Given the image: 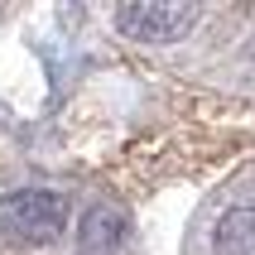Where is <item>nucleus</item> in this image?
I'll list each match as a JSON object with an SVG mask.
<instances>
[{
    "instance_id": "f257e3e1",
    "label": "nucleus",
    "mask_w": 255,
    "mask_h": 255,
    "mask_svg": "<svg viewBox=\"0 0 255 255\" xmlns=\"http://www.w3.org/2000/svg\"><path fill=\"white\" fill-rule=\"evenodd\" d=\"M68 227V207L53 188H14L0 193V236L14 246H48Z\"/></svg>"
},
{
    "instance_id": "f03ea898",
    "label": "nucleus",
    "mask_w": 255,
    "mask_h": 255,
    "mask_svg": "<svg viewBox=\"0 0 255 255\" xmlns=\"http://www.w3.org/2000/svg\"><path fill=\"white\" fill-rule=\"evenodd\" d=\"M198 24V5L183 0H126L116 5V29L140 43H173Z\"/></svg>"
},
{
    "instance_id": "7ed1b4c3",
    "label": "nucleus",
    "mask_w": 255,
    "mask_h": 255,
    "mask_svg": "<svg viewBox=\"0 0 255 255\" xmlns=\"http://www.w3.org/2000/svg\"><path fill=\"white\" fill-rule=\"evenodd\" d=\"M121 236H126V212L111 202H92L77 227V255H116Z\"/></svg>"
},
{
    "instance_id": "20e7f679",
    "label": "nucleus",
    "mask_w": 255,
    "mask_h": 255,
    "mask_svg": "<svg viewBox=\"0 0 255 255\" xmlns=\"http://www.w3.org/2000/svg\"><path fill=\"white\" fill-rule=\"evenodd\" d=\"M212 255H255V207H227L217 217Z\"/></svg>"
}]
</instances>
